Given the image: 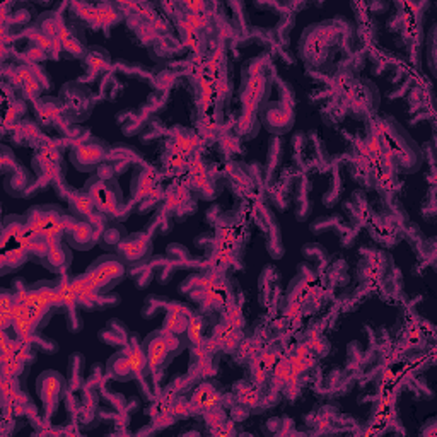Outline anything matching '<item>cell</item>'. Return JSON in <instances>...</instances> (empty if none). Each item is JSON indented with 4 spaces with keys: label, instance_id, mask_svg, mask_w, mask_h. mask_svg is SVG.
I'll return each mask as SVG.
<instances>
[{
    "label": "cell",
    "instance_id": "1",
    "mask_svg": "<svg viewBox=\"0 0 437 437\" xmlns=\"http://www.w3.org/2000/svg\"><path fill=\"white\" fill-rule=\"evenodd\" d=\"M344 19L337 18L332 21H323L311 25L302 33L299 43V53L302 60L316 69H325L333 60L337 50L349 43L350 27H344Z\"/></svg>",
    "mask_w": 437,
    "mask_h": 437
},
{
    "label": "cell",
    "instance_id": "2",
    "mask_svg": "<svg viewBox=\"0 0 437 437\" xmlns=\"http://www.w3.org/2000/svg\"><path fill=\"white\" fill-rule=\"evenodd\" d=\"M379 145L393 169L413 175L424 164V152L393 116H384L379 123Z\"/></svg>",
    "mask_w": 437,
    "mask_h": 437
},
{
    "label": "cell",
    "instance_id": "3",
    "mask_svg": "<svg viewBox=\"0 0 437 437\" xmlns=\"http://www.w3.org/2000/svg\"><path fill=\"white\" fill-rule=\"evenodd\" d=\"M84 191L93 199L94 206L100 212H105L112 219H116L125 207V196L118 183L116 176L113 175L109 164L105 163L93 173V176L86 181Z\"/></svg>",
    "mask_w": 437,
    "mask_h": 437
},
{
    "label": "cell",
    "instance_id": "4",
    "mask_svg": "<svg viewBox=\"0 0 437 437\" xmlns=\"http://www.w3.org/2000/svg\"><path fill=\"white\" fill-rule=\"evenodd\" d=\"M188 345L190 344H188L187 333L173 335L164 332L163 328L149 333L142 342V347L147 356L151 374L164 371L176 356L184 352Z\"/></svg>",
    "mask_w": 437,
    "mask_h": 437
},
{
    "label": "cell",
    "instance_id": "5",
    "mask_svg": "<svg viewBox=\"0 0 437 437\" xmlns=\"http://www.w3.org/2000/svg\"><path fill=\"white\" fill-rule=\"evenodd\" d=\"M128 267L116 253H106L96 258L86 270V277L100 294L112 293L127 277Z\"/></svg>",
    "mask_w": 437,
    "mask_h": 437
},
{
    "label": "cell",
    "instance_id": "6",
    "mask_svg": "<svg viewBox=\"0 0 437 437\" xmlns=\"http://www.w3.org/2000/svg\"><path fill=\"white\" fill-rule=\"evenodd\" d=\"M109 151H112V147H109L108 142L100 139V137L89 135L86 139L77 140L72 145L69 152V159L77 171L93 175L108 159Z\"/></svg>",
    "mask_w": 437,
    "mask_h": 437
},
{
    "label": "cell",
    "instance_id": "7",
    "mask_svg": "<svg viewBox=\"0 0 437 437\" xmlns=\"http://www.w3.org/2000/svg\"><path fill=\"white\" fill-rule=\"evenodd\" d=\"M154 234L149 231L135 232V234H127L123 241L116 248L115 253L123 260L125 265L128 267V271L139 267L147 265L151 262L152 253H154Z\"/></svg>",
    "mask_w": 437,
    "mask_h": 437
},
{
    "label": "cell",
    "instance_id": "8",
    "mask_svg": "<svg viewBox=\"0 0 437 437\" xmlns=\"http://www.w3.org/2000/svg\"><path fill=\"white\" fill-rule=\"evenodd\" d=\"M36 393L43 408H45V417L46 419H52L57 413L58 407H60V401L69 393L67 377L57 371L41 372L36 379Z\"/></svg>",
    "mask_w": 437,
    "mask_h": 437
},
{
    "label": "cell",
    "instance_id": "9",
    "mask_svg": "<svg viewBox=\"0 0 437 437\" xmlns=\"http://www.w3.org/2000/svg\"><path fill=\"white\" fill-rule=\"evenodd\" d=\"M271 88H274V82H271V77L267 72H260L248 77L241 88L243 112L258 113L260 115L265 105L270 101Z\"/></svg>",
    "mask_w": 437,
    "mask_h": 437
},
{
    "label": "cell",
    "instance_id": "10",
    "mask_svg": "<svg viewBox=\"0 0 437 437\" xmlns=\"http://www.w3.org/2000/svg\"><path fill=\"white\" fill-rule=\"evenodd\" d=\"M260 120L270 133L278 137L294 127L296 112H294V106L285 103V101H269L260 113Z\"/></svg>",
    "mask_w": 437,
    "mask_h": 437
},
{
    "label": "cell",
    "instance_id": "11",
    "mask_svg": "<svg viewBox=\"0 0 437 437\" xmlns=\"http://www.w3.org/2000/svg\"><path fill=\"white\" fill-rule=\"evenodd\" d=\"M65 236L64 241L72 250L89 251L98 245L96 232H94L93 224L88 219H77L72 214L65 215Z\"/></svg>",
    "mask_w": 437,
    "mask_h": 437
},
{
    "label": "cell",
    "instance_id": "12",
    "mask_svg": "<svg viewBox=\"0 0 437 437\" xmlns=\"http://www.w3.org/2000/svg\"><path fill=\"white\" fill-rule=\"evenodd\" d=\"M62 101H64L65 112L74 120H84L89 116L93 108V98L89 89L82 88L79 84H67L62 88Z\"/></svg>",
    "mask_w": 437,
    "mask_h": 437
},
{
    "label": "cell",
    "instance_id": "13",
    "mask_svg": "<svg viewBox=\"0 0 437 437\" xmlns=\"http://www.w3.org/2000/svg\"><path fill=\"white\" fill-rule=\"evenodd\" d=\"M4 188L11 196L15 199H26V196H33L41 190V183H39L36 176L31 175V171L26 166H19L15 171L9 173L4 178Z\"/></svg>",
    "mask_w": 437,
    "mask_h": 437
},
{
    "label": "cell",
    "instance_id": "14",
    "mask_svg": "<svg viewBox=\"0 0 437 437\" xmlns=\"http://www.w3.org/2000/svg\"><path fill=\"white\" fill-rule=\"evenodd\" d=\"M350 100H352V108L359 116L372 115L376 113L377 105H379V94H377L376 86L368 81L356 82L350 88Z\"/></svg>",
    "mask_w": 437,
    "mask_h": 437
},
{
    "label": "cell",
    "instance_id": "15",
    "mask_svg": "<svg viewBox=\"0 0 437 437\" xmlns=\"http://www.w3.org/2000/svg\"><path fill=\"white\" fill-rule=\"evenodd\" d=\"M41 265L57 275L67 274V270L72 265V248L65 241L53 243V245H50L48 253L43 258Z\"/></svg>",
    "mask_w": 437,
    "mask_h": 437
},
{
    "label": "cell",
    "instance_id": "16",
    "mask_svg": "<svg viewBox=\"0 0 437 437\" xmlns=\"http://www.w3.org/2000/svg\"><path fill=\"white\" fill-rule=\"evenodd\" d=\"M195 316L193 311L184 304H176V302H169L166 309V318H164L163 330L173 335H183L187 333L188 323Z\"/></svg>",
    "mask_w": 437,
    "mask_h": 437
},
{
    "label": "cell",
    "instance_id": "17",
    "mask_svg": "<svg viewBox=\"0 0 437 437\" xmlns=\"http://www.w3.org/2000/svg\"><path fill=\"white\" fill-rule=\"evenodd\" d=\"M58 39L62 43V52L69 53L74 58H86L88 46H86L84 33L79 29V26H65Z\"/></svg>",
    "mask_w": 437,
    "mask_h": 437
},
{
    "label": "cell",
    "instance_id": "18",
    "mask_svg": "<svg viewBox=\"0 0 437 437\" xmlns=\"http://www.w3.org/2000/svg\"><path fill=\"white\" fill-rule=\"evenodd\" d=\"M156 187V175L151 168L137 166L135 173H133L132 180V199L133 202H140V200L147 199Z\"/></svg>",
    "mask_w": 437,
    "mask_h": 437
},
{
    "label": "cell",
    "instance_id": "19",
    "mask_svg": "<svg viewBox=\"0 0 437 437\" xmlns=\"http://www.w3.org/2000/svg\"><path fill=\"white\" fill-rule=\"evenodd\" d=\"M125 350H127V354H128L130 365H132V371H133V376H135V379L137 381L145 379V377L151 374V369H149L147 356H145L144 347H142V344L139 342V337L132 335Z\"/></svg>",
    "mask_w": 437,
    "mask_h": 437
},
{
    "label": "cell",
    "instance_id": "20",
    "mask_svg": "<svg viewBox=\"0 0 437 437\" xmlns=\"http://www.w3.org/2000/svg\"><path fill=\"white\" fill-rule=\"evenodd\" d=\"M106 374H108L112 379L123 381V383L135 379V376H133V371H132V365H130L128 354H127V350H125V347L121 350H118L116 354H113V356L108 359V362H106Z\"/></svg>",
    "mask_w": 437,
    "mask_h": 437
},
{
    "label": "cell",
    "instance_id": "21",
    "mask_svg": "<svg viewBox=\"0 0 437 437\" xmlns=\"http://www.w3.org/2000/svg\"><path fill=\"white\" fill-rule=\"evenodd\" d=\"M132 333L128 332L127 325L120 320H109L106 323V328L100 332V340L106 345H113V347H127Z\"/></svg>",
    "mask_w": 437,
    "mask_h": 437
},
{
    "label": "cell",
    "instance_id": "22",
    "mask_svg": "<svg viewBox=\"0 0 437 437\" xmlns=\"http://www.w3.org/2000/svg\"><path fill=\"white\" fill-rule=\"evenodd\" d=\"M219 400H220V395L217 393V389H215L212 384L203 383L195 389V393H193L191 407L200 412L214 410V408H217Z\"/></svg>",
    "mask_w": 437,
    "mask_h": 437
},
{
    "label": "cell",
    "instance_id": "23",
    "mask_svg": "<svg viewBox=\"0 0 437 437\" xmlns=\"http://www.w3.org/2000/svg\"><path fill=\"white\" fill-rule=\"evenodd\" d=\"M65 26L67 25L64 22V19L60 18V14L50 11V13H43L41 15H39L34 29H36L38 33H41L43 36H46L50 39H58V36L62 34V31L65 29Z\"/></svg>",
    "mask_w": 437,
    "mask_h": 437
},
{
    "label": "cell",
    "instance_id": "24",
    "mask_svg": "<svg viewBox=\"0 0 437 437\" xmlns=\"http://www.w3.org/2000/svg\"><path fill=\"white\" fill-rule=\"evenodd\" d=\"M125 236H127V231H125V227L121 226V224L118 222L116 219H112L109 220L108 226H106V229L103 231V234H101L98 245L103 248V250L109 251V253H115L118 245L123 241Z\"/></svg>",
    "mask_w": 437,
    "mask_h": 437
},
{
    "label": "cell",
    "instance_id": "25",
    "mask_svg": "<svg viewBox=\"0 0 437 437\" xmlns=\"http://www.w3.org/2000/svg\"><path fill=\"white\" fill-rule=\"evenodd\" d=\"M69 208H70V214L77 219H88L89 215H93L94 212L98 210L96 206H94L93 199H90L84 190L74 191V195L70 196V200H69Z\"/></svg>",
    "mask_w": 437,
    "mask_h": 437
},
{
    "label": "cell",
    "instance_id": "26",
    "mask_svg": "<svg viewBox=\"0 0 437 437\" xmlns=\"http://www.w3.org/2000/svg\"><path fill=\"white\" fill-rule=\"evenodd\" d=\"M84 365H86L84 356H82L81 352H74L69 361V365H67V383H69L70 391H77V389L82 388Z\"/></svg>",
    "mask_w": 437,
    "mask_h": 437
},
{
    "label": "cell",
    "instance_id": "27",
    "mask_svg": "<svg viewBox=\"0 0 437 437\" xmlns=\"http://www.w3.org/2000/svg\"><path fill=\"white\" fill-rule=\"evenodd\" d=\"M29 260L25 248H14V250L4 251L0 257V275H7L11 271H15L21 269L22 265Z\"/></svg>",
    "mask_w": 437,
    "mask_h": 437
},
{
    "label": "cell",
    "instance_id": "28",
    "mask_svg": "<svg viewBox=\"0 0 437 437\" xmlns=\"http://www.w3.org/2000/svg\"><path fill=\"white\" fill-rule=\"evenodd\" d=\"M267 250H269L270 257L274 260H278L283 257V243H282V234H281V226H278L277 220H271L267 227Z\"/></svg>",
    "mask_w": 437,
    "mask_h": 437
},
{
    "label": "cell",
    "instance_id": "29",
    "mask_svg": "<svg viewBox=\"0 0 437 437\" xmlns=\"http://www.w3.org/2000/svg\"><path fill=\"white\" fill-rule=\"evenodd\" d=\"M260 127H262V120H260L258 113L243 112V115L239 116L238 132L243 139H255L258 135Z\"/></svg>",
    "mask_w": 437,
    "mask_h": 437
},
{
    "label": "cell",
    "instance_id": "30",
    "mask_svg": "<svg viewBox=\"0 0 437 437\" xmlns=\"http://www.w3.org/2000/svg\"><path fill=\"white\" fill-rule=\"evenodd\" d=\"M206 326L207 321L202 314H195L191 318L190 323H188V328H187V338H188V344L196 347L203 342V335H206Z\"/></svg>",
    "mask_w": 437,
    "mask_h": 437
},
{
    "label": "cell",
    "instance_id": "31",
    "mask_svg": "<svg viewBox=\"0 0 437 437\" xmlns=\"http://www.w3.org/2000/svg\"><path fill=\"white\" fill-rule=\"evenodd\" d=\"M86 64L90 70L94 72H101V70H106L109 67V55L106 50L100 48V46H94V48L88 50V55H86Z\"/></svg>",
    "mask_w": 437,
    "mask_h": 437
},
{
    "label": "cell",
    "instance_id": "32",
    "mask_svg": "<svg viewBox=\"0 0 437 437\" xmlns=\"http://www.w3.org/2000/svg\"><path fill=\"white\" fill-rule=\"evenodd\" d=\"M98 7V25L100 26H113L123 19V14L116 11L115 6L112 4H100Z\"/></svg>",
    "mask_w": 437,
    "mask_h": 437
},
{
    "label": "cell",
    "instance_id": "33",
    "mask_svg": "<svg viewBox=\"0 0 437 437\" xmlns=\"http://www.w3.org/2000/svg\"><path fill=\"white\" fill-rule=\"evenodd\" d=\"M166 258L171 263H175L176 267H190L191 265V255L190 251L187 250L183 245H178V243H173V245L168 246L166 250Z\"/></svg>",
    "mask_w": 437,
    "mask_h": 437
},
{
    "label": "cell",
    "instance_id": "34",
    "mask_svg": "<svg viewBox=\"0 0 437 437\" xmlns=\"http://www.w3.org/2000/svg\"><path fill=\"white\" fill-rule=\"evenodd\" d=\"M169 299L168 297H163V296H149L147 299H145L144 302V308H142V316L145 318V320H151V318H154L157 313H161L163 309H168L169 306Z\"/></svg>",
    "mask_w": 437,
    "mask_h": 437
},
{
    "label": "cell",
    "instance_id": "35",
    "mask_svg": "<svg viewBox=\"0 0 437 437\" xmlns=\"http://www.w3.org/2000/svg\"><path fill=\"white\" fill-rule=\"evenodd\" d=\"M130 274H132L135 287L140 290L145 289V287H149V283L156 278V270L151 263H147V265H144V267H139V269L130 270Z\"/></svg>",
    "mask_w": 437,
    "mask_h": 437
},
{
    "label": "cell",
    "instance_id": "36",
    "mask_svg": "<svg viewBox=\"0 0 437 437\" xmlns=\"http://www.w3.org/2000/svg\"><path fill=\"white\" fill-rule=\"evenodd\" d=\"M19 166H21V164H19L18 159H15L14 152L11 151L7 145H2V147H0V169H2L4 175L7 176L9 173L15 171Z\"/></svg>",
    "mask_w": 437,
    "mask_h": 437
},
{
    "label": "cell",
    "instance_id": "37",
    "mask_svg": "<svg viewBox=\"0 0 437 437\" xmlns=\"http://www.w3.org/2000/svg\"><path fill=\"white\" fill-rule=\"evenodd\" d=\"M21 340H22V338H21ZM25 342H27V344H29V345H33V347L41 349L43 352H57V350H58L57 342L50 340V338H45L41 333L31 335V337L25 338Z\"/></svg>",
    "mask_w": 437,
    "mask_h": 437
},
{
    "label": "cell",
    "instance_id": "38",
    "mask_svg": "<svg viewBox=\"0 0 437 437\" xmlns=\"http://www.w3.org/2000/svg\"><path fill=\"white\" fill-rule=\"evenodd\" d=\"M302 255H304V258L308 260V262H326V258H328V251H326L321 245H318V243H309V245H306L302 248Z\"/></svg>",
    "mask_w": 437,
    "mask_h": 437
},
{
    "label": "cell",
    "instance_id": "39",
    "mask_svg": "<svg viewBox=\"0 0 437 437\" xmlns=\"http://www.w3.org/2000/svg\"><path fill=\"white\" fill-rule=\"evenodd\" d=\"M65 318H67V328H69L70 333H79L84 326V320L79 314V308L76 309H65Z\"/></svg>",
    "mask_w": 437,
    "mask_h": 437
},
{
    "label": "cell",
    "instance_id": "40",
    "mask_svg": "<svg viewBox=\"0 0 437 437\" xmlns=\"http://www.w3.org/2000/svg\"><path fill=\"white\" fill-rule=\"evenodd\" d=\"M120 304V296L113 293H106V294H98L96 297V309H108V308H115V306Z\"/></svg>",
    "mask_w": 437,
    "mask_h": 437
},
{
    "label": "cell",
    "instance_id": "41",
    "mask_svg": "<svg viewBox=\"0 0 437 437\" xmlns=\"http://www.w3.org/2000/svg\"><path fill=\"white\" fill-rule=\"evenodd\" d=\"M281 161V140L278 137H274L270 140V152H269V169L271 171Z\"/></svg>",
    "mask_w": 437,
    "mask_h": 437
},
{
    "label": "cell",
    "instance_id": "42",
    "mask_svg": "<svg viewBox=\"0 0 437 437\" xmlns=\"http://www.w3.org/2000/svg\"><path fill=\"white\" fill-rule=\"evenodd\" d=\"M274 278H278V270L275 269V267L271 265H267L265 269H263V274L260 275V289H263L265 285H271L274 283Z\"/></svg>",
    "mask_w": 437,
    "mask_h": 437
},
{
    "label": "cell",
    "instance_id": "43",
    "mask_svg": "<svg viewBox=\"0 0 437 437\" xmlns=\"http://www.w3.org/2000/svg\"><path fill=\"white\" fill-rule=\"evenodd\" d=\"M333 219H328V217H320L316 220V222H313V226H311V229H313L314 234H321L323 231L328 229L330 226H332Z\"/></svg>",
    "mask_w": 437,
    "mask_h": 437
},
{
    "label": "cell",
    "instance_id": "44",
    "mask_svg": "<svg viewBox=\"0 0 437 437\" xmlns=\"http://www.w3.org/2000/svg\"><path fill=\"white\" fill-rule=\"evenodd\" d=\"M212 243H214V238H210V236H206V234L199 236V238L195 239V245L199 248H208V246H212Z\"/></svg>",
    "mask_w": 437,
    "mask_h": 437
}]
</instances>
